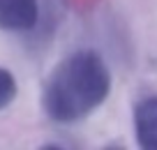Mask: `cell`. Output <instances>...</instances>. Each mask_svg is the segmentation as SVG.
Returning <instances> with one entry per match:
<instances>
[{
	"label": "cell",
	"mask_w": 157,
	"mask_h": 150,
	"mask_svg": "<svg viewBox=\"0 0 157 150\" xmlns=\"http://www.w3.org/2000/svg\"><path fill=\"white\" fill-rule=\"evenodd\" d=\"M111 92V72L93 48L69 53L53 67L44 83L42 104L51 120L72 125L88 118Z\"/></svg>",
	"instance_id": "6da1fadb"
},
{
	"label": "cell",
	"mask_w": 157,
	"mask_h": 150,
	"mask_svg": "<svg viewBox=\"0 0 157 150\" xmlns=\"http://www.w3.org/2000/svg\"><path fill=\"white\" fill-rule=\"evenodd\" d=\"M39 0H0V28L25 33L37 25Z\"/></svg>",
	"instance_id": "7a4b0ae2"
},
{
	"label": "cell",
	"mask_w": 157,
	"mask_h": 150,
	"mask_svg": "<svg viewBox=\"0 0 157 150\" xmlns=\"http://www.w3.org/2000/svg\"><path fill=\"white\" fill-rule=\"evenodd\" d=\"M136 141L146 150H157V95L146 97L134 109Z\"/></svg>",
	"instance_id": "3957f363"
},
{
	"label": "cell",
	"mask_w": 157,
	"mask_h": 150,
	"mask_svg": "<svg viewBox=\"0 0 157 150\" xmlns=\"http://www.w3.org/2000/svg\"><path fill=\"white\" fill-rule=\"evenodd\" d=\"M16 97V79L12 76V72H7L5 67H0V111L7 109Z\"/></svg>",
	"instance_id": "277c9868"
}]
</instances>
